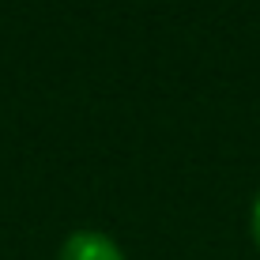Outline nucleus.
Masks as SVG:
<instances>
[{"label": "nucleus", "mask_w": 260, "mask_h": 260, "mask_svg": "<svg viewBox=\"0 0 260 260\" xmlns=\"http://www.w3.org/2000/svg\"><path fill=\"white\" fill-rule=\"evenodd\" d=\"M57 260H128L121 249V241L98 226H76L60 241Z\"/></svg>", "instance_id": "f257e3e1"}, {"label": "nucleus", "mask_w": 260, "mask_h": 260, "mask_svg": "<svg viewBox=\"0 0 260 260\" xmlns=\"http://www.w3.org/2000/svg\"><path fill=\"white\" fill-rule=\"evenodd\" d=\"M249 230H253V241H256V249H260V192H256V200H253V211H249Z\"/></svg>", "instance_id": "f03ea898"}]
</instances>
